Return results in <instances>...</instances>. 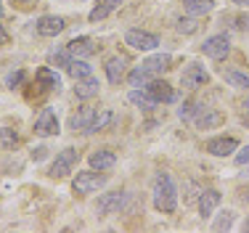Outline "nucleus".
Returning <instances> with one entry per match:
<instances>
[{
  "instance_id": "1",
  "label": "nucleus",
  "mask_w": 249,
  "mask_h": 233,
  "mask_svg": "<svg viewBox=\"0 0 249 233\" xmlns=\"http://www.w3.org/2000/svg\"><path fill=\"white\" fill-rule=\"evenodd\" d=\"M151 201H154V210L162 215H173L178 210V186L170 172H157L154 175Z\"/></svg>"
},
{
  "instance_id": "2",
  "label": "nucleus",
  "mask_w": 249,
  "mask_h": 233,
  "mask_svg": "<svg viewBox=\"0 0 249 233\" xmlns=\"http://www.w3.org/2000/svg\"><path fill=\"white\" fill-rule=\"evenodd\" d=\"M130 201L127 191H109V194H101L96 201V212L98 217H109V215H117L120 210H124V204Z\"/></svg>"
},
{
  "instance_id": "3",
  "label": "nucleus",
  "mask_w": 249,
  "mask_h": 233,
  "mask_svg": "<svg viewBox=\"0 0 249 233\" xmlns=\"http://www.w3.org/2000/svg\"><path fill=\"white\" fill-rule=\"evenodd\" d=\"M77 162H80V151L77 148H64V151H58L56 154V159H53V164H51V170H48V175L51 178H67L69 172L77 167Z\"/></svg>"
},
{
  "instance_id": "4",
  "label": "nucleus",
  "mask_w": 249,
  "mask_h": 233,
  "mask_svg": "<svg viewBox=\"0 0 249 233\" xmlns=\"http://www.w3.org/2000/svg\"><path fill=\"white\" fill-rule=\"evenodd\" d=\"M104 186H106V175H98V172H93V170H82V172H77L74 180H72L74 194H80V196H85V194H96V191H98V188H104Z\"/></svg>"
},
{
  "instance_id": "5",
  "label": "nucleus",
  "mask_w": 249,
  "mask_h": 233,
  "mask_svg": "<svg viewBox=\"0 0 249 233\" xmlns=\"http://www.w3.org/2000/svg\"><path fill=\"white\" fill-rule=\"evenodd\" d=\"M124 43L133 51H154L159 45V35L146 32V29H127L124 32Z\"/></svg>"
},
{
  "instance_id": "6",
  "label": "nucleus",
  "mask_w": 249,
  "mask_h": 233,
  "mask_svg": "<svg viewBox=\"0 0 249 233\" xmlns=\"http://www.w3.org/2000/svg\"><path fill=\"white\" fill-rule=\"evenodd\" d=\"M201 53H204L207 58H215V61H220L231 53V40L228 35H210V37L201 43Z\"/></svg>"
},
{
  "instance_id": "7",
  "label": "nucleus",
  "mask_w": 249,
  "mask_h": 233,
  "mask_svg": "<svg viewBox=\"0 0 249 233\" xmlns=\"http://www.w3.org/2000/svg\"><path fill=\"white\" fill-rule=\"evenodd\" d=\"M35 135H40V138L58 135V117H56V111H53L51 106H45V109L40 111V117L35 119Z\"/></svg>"
},
{
  "instance_id": "8",
  "label": "nucleus",
  "mask_w": 249,
  "mask_h": 233,
  "mask_svg": "<svg viewBox=\"0 0 249 233\" xmlns=\"http://www.w3.org/2000/svg\"><path fill=\"white\" fill-rule=\"evenodd\" d=\"M207 80H210L207 69L201 67V64H196V61H191L186 69H183V74H180V85L188 88V90H196V88L207 85Z\"/></svg>"
},
{
  "instance_id": "9",
  "label": "nucleus",
  "mask_w": 249,
  "mask_h": 233,
  "mask_svg": "<svg viewBox=\"0 0 249 233\" xmlns=\"http://www.w3.org/2000/svg\"><path fill=\"white\" fill-rule=\"evenodd\" d=\"M204 148L212 154V157H231L233 151H239V141L231 138V135H217V138L207 141Z\"/></svg>"
},
{
  "instance_id": "10",
  "label": "nucleus",
  "mask_w": 249,
  "mask_h": 233,
  "mask_svg": "<svg viewBox=\"0 0 249 233\" xmlns=\"http://www.w3.org/2000/svg\"><path fill=\"white\" fill-rule=\"evenodd\" d=\"M143 90L151 95L157 104H167V101H173L175 98V93H173V88H170V82H164L162 77H151L149 82L143 85Z\"/></svg>"
},
{
  "instance_id": "11",
  "label": "nucleus",
  "mask_w": 249,
  "mask_h": 233,
  "mask_svg": "<svg viewBox=\"0 0 249 233\" xmlns=\"http://www.w3.org/2000/svg\"><path fill=\"white\" fill-rule=\"evenodd\" d=\"M64 27H67V21H64L61 16H53V14L40 16L37 24H35V29H37L40 37H56V35L64 32Z\"/></svg>"
},
{
  "instance_id": "12",
  "label": "nucleus",
  "mask_w": 249,
  "mask_h": 233,
  "mask_svg": "<svg viewBox=\"0 0 249 233\" xmlns=\"http://www.w3.org/2000/svg\"><path fill=\"white\" fill-rule=\"evenodd\" d=\"M98 111L93 109V106H80L77 109V114L69 117V130H74V133H88L93 125V119H96Z\"/></svg>"
},
{
  "instance_id": "13",
  "label": "nucleus",
  "mask_w": 249,
  "mask_h": 233,
  "mask_svg": "<svg viewBox=\"0 0 249 233\" xmlns=\"http://www.w3.org/2000/svg\"><path fill=\"white\" fill-rule=\"evenodd\" d=\"M220 191L217 188H207V191H201V196H199V215L201 217H212L215 215V210L220 207Z\"/></svg>"
},
{
  "instance_id": "14",
  "label": "nucleus",
  "mask_w": 249,
  "mask_h": 233,
  "mask_svg": "<svg viewBox=\"0 0 249 233\" xmlns=\"http://www.w3.org/2000/svg\"><path fill=\"white\" fill-rule=\"evenodd\" d=\"M104 72H106V80H109L111 85H120L124 80V74H127V61H124L122 56H111L109 61L104 64Z\"/></svg>"
},
{
  "instance_id": "15",
  "label": "nucleus",
  "mask_w": 249,
  "mask_h": 233,
  "mask_svg": "<svg viewBox=\"0 0 249 233\" xmlns=\"http://www.w3.org/2000/svg\"><path fill=\"white\" fill-rule=\"evenodd\" d=\"M194 125H196V130H215V127H220V125H223V114L217 109L204 106V109L194 117Z\"/></svg>"
},
{
  "instance_id": "16",
  "label": "nucleus",
  "mask_w": 249,
  "mask_h": 233,
  "mask_svg": "<svg viewBox=\"0 0 249 233\" xmlns=\"http://www.w3.org/2000/svg\"><path fill=\"white\" fill-rule=\"evenodd\" d=\"M170 64H173V56H170V53H154V56H149L143 61V67L151 77H162L164 72L170 69Z\"/></svg>"
},
{
  "instance_id": "17",
  "label": "nucleus",
  "mask_w": 249,
  "mask_h": 233,
  "mask_svg": "<svg viewBox=\"0 0 249 233\" xmlns=\"http://www.w3.org/2000/svg\"><path fill=\"white\" fill-rule=\"evenodd\" d=\"M67 51L72 53L74 58H90L98 48H96V43H93L90 37H74V40L67 43Z\"/></svg>"
},
{
  "instance_id": "18",
  "label": "nucleus",
  "mask_w": 249,
  "mask_h": 233,
  "mask_svg": "<svg viewBox=\"0 0 249 233\" xmlns=\"http://www.w3.org/2000/svg\"><path fill=\"white\" fill-rule=\"evenodd\" d=\"M88 162H90L93 170L106 172V170H111V167L117 164V157H114V151H109V148H98V151H93L90 157H88Z\"/></svg>"
},
{
  "instance_id": "19",
  "label": "nucleus",
  "mask_w": 249,
  "mask_h": 233,
  "mask_svg": "<svg viewBox=\"0 0 249 233\" xmlns=\"http://www.w3.org/2000/svg\"><path fill=\"white\" fill-rule=\"evenodd\" d=\"M101 90V85H98V80L96 77H85V80H77V85H74V95L77 98H82V101H90V98H96Z\"/></svg>"
},
{
  "instance_id": "20",
  "label": "nucleus",
  "mask_w": 249,
  "mask_h": 233,
  "mask_svg": "<svg viewBox=\"0 0 249 233\" xmlns=\"http://www.w3.org/2000/svg\"><path fill=\"white\" fill-rule=\"evenodd\" d=\"M120 3H122V0H98L96 8L88 14V19H90L93 24H96V21H104L106 16H111L117 8H120Z\"/></svg>"
},
{
  "instance_id": "21",
  "label": "nucleus",
  "mask_w": 249,
  "mask_h": 233,
  "mask_svg": "<svg viewBox=\"0 0 249 233\" xmlns=\"http://www.w3.org/2000/svg\"><path fill=\"white\" fill-rule=\"evenodd\" d=\"M35 77H37V82L45 90H58V88H61V77H58V72L51 69V67H40Z\"/></svg>"
},
{
  "instance_id": "22",
  "label": "nucleus",
  "mask_w": 249,
  "mask_h": 233,
  "mask_svg": "<svg viewBox=\"0 0 249 233\" xmlns=\"http://www.w3.org/2000/svg\"><path fill=\"white\" fill-rule=\"evenodd\" d=\"M127 98H130V104H133V106H138V109H143V111H151L154 106H157V101H154L151 95L143 90V88H135Z\"/></svg>"
},
{
  "instance_id": "23",
  "label": "nucleus",
  "mask_w": 249,
  "mask_h": 233,
  "mask_svg": "<svg viewBox=\"0 0 249 233\" xmlns=\"http://www.w3.org/2000/svg\"><path fill=\"white\" fill-rule=\"evenodd\" d=\"M220 74H223V80L228 82V85L241 88V90H249V77L244 74V72H239V69H220Z\"/></svg>"
},
{
  "instance_id": "24",
  "label": "nucleus",
  "mask_w": 249,
  "mask_h": 233,
  "mask_svg": "<svg viewBox=\"0 0 249 233\" xmlns=\"http://www.w3.org/2000/svg\"><path fill=\"white\" fill-rule=\"evenodd\" d=\"M212 0H183V8H186V14L191 16H207L212 11Z\"/></svg>"
},
{
  "instance_id": "25",
  "label": "nucleus",
  "mask_w": 249,
  "mask_h": 233,
  "mask_svg": "<svg viewBox=\"0 0 249 233\" xmlns=\"http://www.w3.org/2000/svg\"><path fill=\"white\" fill-rule=\"evenodd\" d=\"M201 109H204V104H199V101L188 98V101H183V104H180V109H178V117H180L183 122H194V117H196Z\"/></svg>"
},
{
  "instance_id": "26",
  "label": "nucleus",
  "mask_w": 249,
  "mask_h": 233,
  "mask_svg": "<svg viewBox=\"0 0 249 233\" xmlns=\"http://www.w3.org/2000/svg\"><path fill=\"white\" fill-rule=\"evenodd\" d=\"M111 122H114V111L111 109H98V114H96V119H93V125H90L88 133H101V130H106Z\"/></svg>"
},
{
  "instance_id": "27",
  "label": "nucleus",
  "mask_w": 249,
  "mask_h": 233,
  "mask_svg": "<svg viewBox=\"0 0 249 233\" xmlns=\"http://www.w3.org/2000/svg\"><path fill=\"white\" fill-rule=\"evenodd\" d=\"M67 72L74 77V82H77V80H85V77H90V74H93V67L85 61V58H74V61L69 64Z\"/></svg>"
},
{
  "instance_id": "28",
  "label": "nucleus",
  "mask_w": 249,
  "mask_h": 233,
  "mask_svg": "<svg viewBox=\"0 0 249 233\" xmlns=\"http://www.w3.org/2000/svg\"><path fill=\"white\" fill-rule=\"evenodd\" d=\"M233 223H236V212L233 210H223L215 217V223H212V231H231Z\"/></svg>"
},
{
  "instance_id": "29",
  "label": "nucleus",
  "mask_w": 249,
  "mask_h": 233,
  "mask_svg": "<svg viewBox=\"0 0 249 233\" xmlns=\"http://www.w3.org/2000/svg\"><path fill=\"white\" fill-rule=\"evenodd\" d=\"M19 146V133L11 127H0V148H5V151H14V148Z\"/></svg>"
},
{
  "instance_id": "30",
  "label": "nucleus",
  "mask_w": 249,
  "mask_h": 233,
  "mask_svg": "<svg viewBox=\"0 0 249 233\" xmlns=\"http://www.w3.org/2000/svg\"><path fill=\"white\" fill-rule=\"evenodd\" d=\"M51 61L56 64V67H64V69H69V64L74 61V56L67 51V45H64V48H58V51H53V53H51Z\"/></svg>"
},
{
  "instance_id": "31",
  "label": "nucleus",
  "mask_w": 249,
  "mask_h": 233,
  "mask_svg": "<svg viewBox=\"0 0 249 233\" xmlns=\"http://www.w3.org/2000/svg\"><path fill=\"white\" fill-rule=\"evenodd\" d=\"M149 80H151V74L146 72L143 64H141V67H135L133 72H130V85H133V88H143Z\"/></svg>"
},
{
  "instance_id": "32",
  "label": "nucleus",
  "mask_w": 249,
  "mask_h": 233,
  "mask_svg": "<svg viewBox=\"0 0 249 233\" xmlns=\"http://www.w3.org/2000/svg\"><path fill=\"white\" fill-rule=\"evenodd\" d=\"M21 80H24V72H21V69L11 72V74L5 77V88H16V85H21Z\"/></svg>"
},
{
  "instance_id": "33",
  "label": "nucleus",
  "mask_w": 249,
  "mask_h": 233,
  "mask_svg": "<svg viewBox=\"0 0 249 233\" xmlns=\"http://www.w3.org/2000/svg\"><path fill=\"white\" fill-rule=\"evenodd\" d=\"M178 29H180V32H196V21L194 19H178Z\"/></svg>"
},
{
  "instance_id": "34",
  "label": "nucleus",
  "mask_w": 249,
  "mask_h": 233,
  "mask_svg": "<svg viewBox=\"0 0 249 233\" xmlns=\"http://www.w3.org/2000/svg\"><path fill=\"white\" fill-rule=\"evenodd\" d=\"M233 162L239 164V167H244V164H249V146H247V148H241V151L236 154V157H233Z\"/></svg>"
},
{
  "instance_id": "35",
  "label": "nucleus",
  "mask_w": 249,
  "mask_h": 233,
  "mask_svg": "<svg viewBox=\"0 0 249 233\" xmlns=\"http://www.w3.org/2000/svg\"><path fill=\"white\" fill-rule=\"evenodd\" d=\"M45 157H48V148H45V146H37V148L32 151V159H35V162H43Z\"/></svg>"
},
{
  "instance_id": "36",
  "label": "nucleus",
  "mask_w": 249,
  "mask_h": 233,
  "mask_svg": "<svg viewBox=\"0 0 249 233\" xmlns=\"http://www.w3.org/2000/svg\"><path fill=\"white\" fill-rule=\"evenodd\" d=\"M241 114H244V117L249 119V95H247L244 101H241Z\"/></svg>"
},
{
  "instance_id": "37",
  "label": "nucleus",
  "mask_w": 249,
  "mask_h": 233,
  "mask_svg": "<svg viewBox=\"0 0 249 233\" xmlns=\"http://www.w3.org/2000/svg\"><path fill=\"white\" fill-rule=\"evenodd\" d=\"M5 40H8V35H5V29H3V27H0V45H3Z\"/></svg>"
},
{
  "instance_id": "38",
  "label": "nucleus",
  "mask_w": 249,
  "mask_h": 233,
  "mask_svg": "<svg viewBox=\"0 0 249 233\" xmlns=\"http://www.w3.org/2000/svg\"><path fill=\"white\" fill-rule=\"evenodd\" d=\"M231 3H236V5H241V8H244V5H249V0H231Z\"/></svg>"
},
{
  "instance_id": "39",
  "label": "nucleus",
  "mask_w": 249,
  "mask_h": 233,
  "mask_svg": "<svg viewBox=\"0 0 249 233\" xmlns=\"http://www.w3.org/2000/svg\"><path fill=\"white\" fill-rule=\"evenodd\" d=\"M241 231H244V233H247V231H249V217H247V220H244V225H241Z\"/></svg>"
},
{
  "instance_id": "40",
  "label": "nucleus",
  "mask_w": 249,
  "mask_h": 233,
  "mask_svg": "<svg viewBox=\"0 0 249 233\" xmlns=\"http://www.w3.org/2000/svg\"><path fill=\"white\" fill-rule=\"evenodd\" d=\"M244 204H249V188L244 191Z\"/></svg>"
},
{
  "instance_id": "41",
  "label": "nucleus",
  "mask_w": 249,
  "mask_h": 233,
  "mask_svg": "<svg viewBox=\"0 0 249 233\" xmlns=\"http://www.w3.org/2000/svg\"><path fill=\"white\" fill-rule=\"evenodd\" d=\"M0 19H3V5H0Z\"/></svg>"
},
{
  "instance_id": "42",
  "label": "nucleus",
  "mask_w": 249,
  "mask_h": 233,
  "mask_svg": "<svg viewBox=\"0 0 249 233\" xmlns=\"http://www.w3.org/2000/svg\"><path fill=\"white\" fill-rule=\"evenodd\" d=\"M16 3H29V0H16Z\"/></svg>"
}]
</instances>
